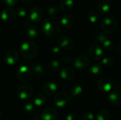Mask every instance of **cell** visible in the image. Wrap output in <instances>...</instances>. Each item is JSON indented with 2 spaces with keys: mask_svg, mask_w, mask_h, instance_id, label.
<instances>
[{
  "mask_svg": "<svg viewBox=\"0 0 121 120\" xmlns=\"http://www.w3.org/2000/svg\"><path fill=\"white\" fill-rule=\"evenodd\" d=\"M41 28L43 33L50 37H55L57 36L62 28L60 21L55 17H48L42 23Z\"/></svg>",
  "mask_w": 121,
  "mask_h": 120,
  "instance_id": "1",
  "label": "cell"
},
{
  "mask_svg": "<svg viewBox=\"0 0 121 120\" xmlns=\"http://www.w3.org/2000/svg\"><path fill=\"white\" fill-rule=\"evenodd\" d=\"M21 54L26 59H32L38 53V46L33 41L27 40L23 42L20 47Z\"/></svg>",
  "mask_w": 121,
  "mask_h": 120,
  "instance_id": "2",
  "label": "cell"
},
{
  "mask_svg": "<svg viewBox=\"0 0 121 120\" xmlns=\"http://www.w3.org/2000/svg\"><path fill=\"white\" fill-rule=\"evenodd\" d=\"M118 27L117 19L111 15H106L101 21V28L106 34L114 33Z\"/></svg>",
  "mask_w": 121,
  "mask_h": 120,
  "instance_id": "3",
  "label": "cell"
},
{
  "mask_svg": "<svg viewBox=\"0 0 121 120\" xmlns=\"http://www.w3.org/2000/svg\"><path fill=\"white\" fill-rule=\"evenodd\" d=\"M17 79L21 83H28L29 82L33 77V74L30 69V68L26 65H23L19 67L17 74Z\"/></svg>",
  "mask_w": 121,
  "mask_h": 120,
  "instance_id": "4",
  "label": "cell"
},
{
  "mask_svg": "<svg viewBox=\"0 0 121 120\" xmlns=\"http://www.w3.org/2000/svg\"><path fill=\"white\" fill-rule=\"evenodd\" d=\"M71 96L65 92H60L57 93L54 98V103L58 108H64L69 105L71 102Z\"/></svg>",
  "mask_w": 121,
  "mask_h": 120,
  "instance_id": "5",
  "label": "cell"
},
{
  "mask_svg": "<svg viewBox=\"0 0 121 120\" xmlns=\"http://www.w3.org/2000/svg\"><path fill=\"white\" fill-rule=\"evenodd\" d=\"M28 18L33 23H38L40 21L43 17V11L42 8L34 6L28 10Z\"/></svg>",
  "mask_w": 121,
  "mask_h": 120,
  "instance_id": "6",
  "label": "cell"
},
{
  "mask_svg": "<svg viewBox=\"0 0 121 120\" xmlns=\"http://www.w3.org/2000/svg\"><path fill=\"white\" fill-rule=\"evenodd\" d=\"M112 79L108 76H101L98 81V87L102 92H110L113 88Z\"/></svg>",
  "mask_w": 121,
  "mask_h": 120,
  "instance_id": "7",
  "label": "cell"
},
{
  "mask_svg": "<svg viewBox=\"0 0 121 120\" xmlns=\"http://www.w3.org/2000/svg\"><path fill=\"white\" fill-rule=\"evenodd\" d=\"M89 63L90 62L89 58L84 54H79L77 56L72 62L74 66L79 70L86 69L89 66Z\"/></svg>",
  "mask_w": 121,
  "mask_h": 120,
  "instance_id": "8",
  "label": "cell"
},
{
  "mask_svg": "<svg viewBox=\"0 0 121 120\" xmlns=\"http://www.w3.org/2000/svg\"><path fill=\"white\" fill-rule=\"evenodd\" d=\"M33 93V88L27 85H22L18 87L16 90V95L21 100H28Z\"/></svg>",
  "mask_w": 121,
  "mask_h": 120,
  "instance_id": "9",
  "label": "cell"
},
{
  "mask_svg": "<svg viewBox=\"0 0 121 120\" xmlns=\"http://www.w3.org/2000/svg\"><path fill=\"white\" fill-rule=\"evenodd\" d=\"M58 45L61 49L66 50H71L74 46V40L71 36L68 35H64L59 37Z\"/></svg>",
  "mask_w": 121,
  "mask_h": 120,
  "instance_id": "10",
  "label": "cell"
},
{
  "mask_svg": "<svg viewBox=\"0 0 121 120\" xmlns=\"http://www.w3.org/2000/svg\"><path fill=\"white\" fill-rule=\"evenodd\" d=\"M88 54L92 59L97 61L101 59V57H103L104 50L100 45L97 44H93L89 47Z\"/></svg>",
  "mask_w": 121,
  "mask_h": 120,
  "instance_id": "11",
  "label": "cell"
},
{
  "mask_svg": "<svg viewBox=\"0 0 121 120\" xmlns=\"http://www.w3.org/2000/svg\"><path fill=\"white\" fill-rule=\"evenodd\" d=\"M16 15V13L13 9L11 8H5L1 11L0 18L4 23H10L15 20Z\"/></svg>",
  "mask_w": 121,
  "mask_h": 120,
  "instance_id": "12",
  "label": "cell"
},
{
  "mask_svg": "<svg viewBox=\"0 0 121 120\" xmlns=\"http://www.w3.org/2000/svg\"><path fill=\"white\" fill-rule=\"evenodd\" d=\"M18 60V53L16 50L8 51L4 55V61L8 65H14Z\"/></svg>",
  "mask_w": 121,
  "mask_h": 120,
  "instance_id": "13",
  "label": "cell"
},
{
  "mask_svg": "<svg viewBox=\"0 0 121 120\" xmlns=\"http://www.w3.org/2000/svg\"><path fill=\"white\" fill-rule=\"evenodd\" d=\"M60 77L65 81H70L73 79L76 75L75 71L73 68L69 66L64 67L60 71Z\"/></svg>",
  "mask_w": 121,
  "mask_h": 120,
  "instance_id": "14",
  "label": "cell"
},
{
  "mask_svg": "<svg viewBox=\"0 0 121 120\" xmlns=\"http://www.w3.org/2000/svg\"><path fill=\"white\" fill-rule=\"evenodd\" d=\"M57 117L58 113L53 108H47L44 110L40 115L42 120H56Z\"/></svg>",
  "mask_w": 121,
  "mask_h": 120,
  "instance_id": "15",
  "label": "cell"
},
{
  "mask_svg": "<svg viewBox=\"0 0 121 120\" xmlns=\"http://www.w3.org/2000/svg\"><path fill=\"white\" fill-rule=\"evenodd\" d=\"M97 8L100 13L106 14L111 8V3L109 0H100L97 4Z\"/></svg>",
  "mask_w": 121,
  "mask_h": 120,
  "instance_id": "16",
  "label": "cell"
},
{
  "mask_svg": "<svg viewBox=\"0 0 121 120\" xmlns=\"http://www.w3.org/2000/svg\"><path fill=\"white\" fill-rule=\"evenodd\" d=\"M108 100L110 103L113 105H118L121 103V91L111 90V93L108 95Z\"/></svg>",
  "mask_w": 121,
  "mask_h": 120,
  "instance_id": "17",
  "label": "cell"
},
{
  "mask_svg": "<svg viewBox=\"0 0 121 120\" xmlns=\"http://www.w3.org/2000/svg\"><path fill=\"white\" fill-rule=\"evenodd\" d=\"M74 0H62L60 1L59 8L62 11L65 13H67V12L72 11V9L74 8Z\"/></svg>",
  "mask_w": 121,
  "mask_h": 120,
  "instance_id": "18",
  "label": "cell"
},
{
  "mask_svg": "<svg viewBox=\"0 0 121 120\" xmlns=\"http://www.w3.org/2000/svg\"><path fill=\"white\" fill-rule=\"evenodd\" d=\"M29 68L33 74L37 78H41L43 76L45 71L43 67L38 64H30L29 65Z\"/></svg>",
  "mask_w": 121,
  "mask_h": 120,
  "instance_id": "19",
  "label": "cell"
},
{
  "mask_svg": "<svg viewBox=\"0 0 121 120\" xmlns=\"http://www.w3.org/2000/svg\"><path fill=\"white\" fill-rule=\"evenodd\" d=\"M43 90L47 95H52L56 93L57 90V86L56 83H55L54 82L48 81L46 83H45Z\"/></svg>",
  "mask_w": 121,
  "mask_h": 120,
  "instance_id": "20",
  "label": "cell"
},
{
  "mask_svg": "<svg viewBox=\"0 0 121 120\" xmlns=\"http://www.w3.org/2000/svg\"><path fill=\"white\" fill-rule=\"evenodd\" d=\"M74 23V19L72 16L69 14H65L62 16L60 19V23L62 26L66 28H70L73 26Z\"/></svg>",
  "mask_w": 121,
  "mask_h": 120,
  "instance_id": "21",
  "label": "cell"
},
{
  "mask_svg": "<svg viewBox=\"0 0 121 120\" xmlns=\"http://www.w3.org/2000/svg\"><path fill=\"white\" fill-rule=\"evenodd\" d=\"M46 101H47V98L45 95L41 93H35L33 98V104L35 105V106L37 107H41L44 105L46 103Z\"/></svg>",
  "mask_w": 121,
  "mask_h": 120,
  "instance_id": "22",
  "label": "cell"
},
{
  "mask_svg": "<svg viewBox=\"0 0 121 120\" xmlns=\"http://www.w3.org/2000/svg\"><path fill=\"white\" fill-rule=\"evenodd\" d=\"M26 34L30 39H35L38 36V28L34 25H28L26 29Z\"/></svg>",
  "mask_w": 121,
  "mask_h": 120,
  "instance_id": "23",
  "label": "cell"
},
{
  "mask_svg": "<svg viewBox=\"0 0 121 120\" xmlns=\"http://www.w3.org/2000/svg\"><path fill=\"white\" fill-rule=\"evenodd\" d=\"M90 72L94 76H101L104 72L103 66H101V64L99 63H95L91 66L90 69Z\"/></svg>",
  "mask_w": 121,
  "mask_h": 120,
  "instance_id": "24",
  "label": "cell"
},
{
  "mask_svg": "<svg viewBox=\"0 0 121 120\" xmlns=\"http://www.w3.org/2000/svg\"><path fill=\"white\" fill-rule=\"evenodd\" d=\"M110 118H111L110 112L105 109H101L96 113L97 120H109Z\"/></svg>",
  "mask_w": 121,
  "mask_h": 120,
  "instance_id": "25",
  "label": "cell"
},
{
  "mask_svg": "<svg viewBox=\"0 0 121 120\" xmlns=\"http://www.w3.org/2000/svg\"><path fill=\"white\" fill-rule=\"evenodd\" d=\"M87 18L89 21V22L92 23H96L100 21V16H99V13H97L96 11H91L87 14Z\"/></svg>",
  "mask_w": 121,
  "mask_h": 120,
  "instance_id": "26",
  "label": "cell"
},
{
  "mask_svg": "<svg viewBox=\"0 0 121 120\" xmlns=\"http://www.w3.org/2000/svg\"><path fill=\"white\" fill-rule=\"evenodd\" d=\"M82 92H83L82 87L78 84L74 85L71 88V95H72V97H74V98L80 96L82 95Z\"/></svg>",
  "mask_w": 121,
  "mask_h": 120,
  "instance_id": "27",
  "label": "cell"
},
{
  "mask_svg": "<svg viewBox=\"0 0 121 120\" xmlns=\"http://www.w3.org/2000/svg\"><path fill=\"white\" fill-rule=\"evenodd\" d=\"M35 105L32 102H27L23 106V110L27 114H32L35 111Z\"/></svg>",
  "mask_w": 121,
  "mask_h": 120,
  "instance_id": "28",
  "label": "cell"
},
{
  "mask_svg": "<svg viewBox=\"0 0 121 120\" xmlns=\"http://www.w3.org/2000/svg\"><path fill=\"white\" fill-rule=\"evenodd\" d=\"M16 14L21 18H24L28 16V10L24 6H19L16 10Z\"/></svg>",
  "mask_w": 121,
  "mask_h": 120,
  "instance_id": "29",
  "label": "cell"
},
{
  "mask_svg": "<svg viewBox=\"0 0 121 120\" xmlns=\"http://www.w3.org/2000/svg\"><path fill=\"white\" fill-rule=\"evenodd\" d=\"M101 45H102V49H104V50H106L107 52L111 51L113 48V44L109 38H108L106 40H105Z\"/></svg>",
  "mask_w": 121,
  "mask_h": 120,
  "instance_id": "30",
  "label": "cell"
},
{
  "mask_svg": "<svg viewBox=\"0 0 121 120\" xmlns=\"http://www.w3.org/2000/svg\"><path fill=\"white\" fill-rule=\"evenodd\" d=\"M59 10H60L59 7H57L55 5H52L48 8V13L50 16L53 17V16H56L57 14H58Z\"/></svg>",
  "mask_w": 121,
  "mask_h": 120,
  "instance_id": "31",
  "label": "cell"
},
{
  "mask_svg": "<svg viewBox=\"0 0 121 120\" xmlns=\"http://www.w3.org/2000/svg\"><path fill=\"white\" fill-rule=\"evenodd\" d=\"M49 68L54 71H58L60 68V64L59 63L58 61L57 60H52L51 62H50L49 64H48Z\"/></svg>",
  "mask_w": 121,
  "mask_h": 120,
  "instance_id": "32",
  "label": "cell"
},
{
  "mask_svg": "<svg viewBox=\"0 0 121 120\" xmlns=\"http://www.w3.org/2000/svg\"><path fill=\"white\" fill-rule=\"evenodd\" d=\"M102 63H103L104 65H105V66L110 67V66H111L113 65L114 60L111 57H105L102 59Z\"/></svg>",
  "mask_w": 121,
  "mask_h": 120,
  "instance_id": "33",
  "label": "cell"
},
{
  "mask_svg": "<svg viewBox=\"0 0 121 120\" xmlns=\"http://www.w3.org/2000/svg\"><path fill=\"white\" fill-rule=\"evenodd\" d=\"M108 38V37L107 35L103 34V33H97V34L96 35V40H97L99 42H100L101 44H102V43H103L105 40H106Z\"/></svg>",
  "mask_w": 121,
  "mask_h": 120,
  "instance_id": "34",
  "label": "cell"
},
{
  "mask_svg": "<svg viewBox=\"0 0 121 120\" xmlns=\"http://www.w3.org/2000/svg\"><path fill=\"white\" fill-rule=\"evenodd\" d=\"M65 120H81V117L76 113H71L67 115Z\"/></svg>",
  "mask_w": 121,
  "mask_h": 120,
  "instance_id": "35",
  "label": "cell"
},
{
  "mask_svg": "<svg viewBox=\"0 0 121 120\" xmlns=\"http://www.w3.org/2000/svg\"><path fill=\"white\" fill-rule=\"evenodd\" d=\"M82 120H94V115L93 113L90 112H85L82 117Z\"/></svg>",
  "mask_w": 121,
  "mask_h": 120,
  "instance_id": "36",
  "label": "cell"
},
{
  "mask_svg": "<svg viewBox=\"0 0 121 120\" xmlns=\"http://www.w3.org/2000/svg\"><path fill=\"white\" fill-rule=\"evenodd\" d=\"M18 1V0H3V2L8 6H13L17 4Z\"/></svg>",
  "mask_w": 121,
  "mask_h": 120,
  "instance_id": "37",
  "label": "cell"
},
{
  "mask_svg": "<svg viewBox=\"0 0 121 120\" xmlns=\"http://www.w3.org/2000/svg\"><path fill=\"white\" fill-rule=\"evenodd\" d=\"M60 50H61V48L59 46H55V47H53L52 48L51 52L53 54H59L60 53V51H61Z\"/></svg>",
  "mask_w": 121,
  "mask_h": 120,
  "instance_id": "38",
  "label": "cell"
},
{
  "mask_svg": "<svg viewBox=\"0 0 121 120\" xmlns=\"http://www.w3.org/2000/svg\"><path fill=\"white\" fill-rule=\"evenodd\" d=\"M62 60H63V62H64L69 64V63H70V62H72V58H71V57H70V56L65 55V56H64V57H63Z\"/></svg>",
  "mask_w": 121,
  "mask_h": 120,
  "instance_id": "39",
  "label": "cell"
},
{
  "mask_svg": "<svg viewBox=\"0 0 121 120\" xmlns=\"http://www.w3.org/2000/svg\"><path fill=\"white\" fill-rule=\"evenodd\" d=\"M116 51H117V53L121 56V41L116 46Z\"/></svg>",
  "mask_w": 121,
  "mask_h": 120,
  "instance_id": "40",
  "label": "cell"
},
{
  "mask_svg": "<svg viewBox=\"0 0 121 120\" xmlns=\"http://www.w3.org/2000/svg\"><path fill=\"white\" fill-rule=\"evenodd\" d=\"M21 1L26 4H30L34 1V0H21Z\"/></svg>",
  "mask_w": 121,
  "mask_h": 120,
  "instance_id": "41",
  "label": "cell"
},
{
  "mask_svg": "<svg viewBox=\"0 0 121 120\" xmlns=\"http://www.w3.org/2000/svg\"><path fill=\"white\" fill-rule=\"evenodd\" d=\"M1 110H0V117H1Z\"/></svg>",
  "mask_w": 121,
  "mask_h": 120,
  "instance_id": "42",
  "label": "cell"
},
{
  "mask_svg": "<svg viewBox=\"0 0 121 120\" xmlns=\"http://www.w3.org/2000/svg\"><path fill=\"white\" fill-rule=\"evenodd\" d=\"M40 120L39 119H33V120Z\"/></svg>",
  "mask_w": 121,
  "mask_h": 120,
  "instance_id": "43",
  "label": "cell"
},
{
  "mask_svg": "<svg viewBox=\"0 0 121 120\" xmlns=\"http://www.w3.org/2000/svg\"><path fill=\"white\" fill-rule=\"evenodd\" d=\"M0 61H1V59H0Z\"/></svg>",
  "mask_w": 121,
  "mask_h": 120,
  "instance_id": "44",
  "label": "cell"
}]
</instances>
